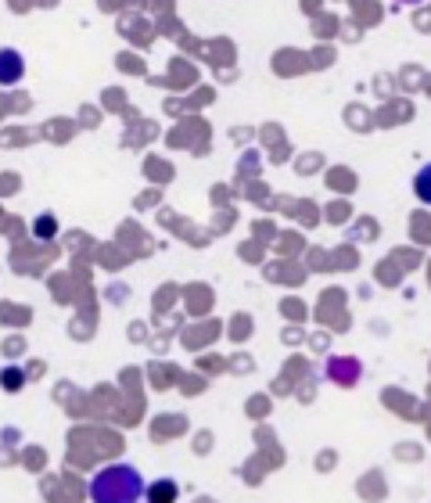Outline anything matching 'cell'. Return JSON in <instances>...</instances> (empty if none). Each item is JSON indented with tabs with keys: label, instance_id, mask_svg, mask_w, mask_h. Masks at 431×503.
<instances>
[{
	"label": "cell",
	"instance_id": "cell-1",
	"mask_svg": "<svg viewBox=\"0 0 431 503\" xmlns=\"http://www.w3.org/2000/svg\"><path fill=\"white\" fill-rule=\"evenodd\" d=\"M144 479L133 464H108L91 479V503H140Z\"/></svg>",
	"mask_w": 431,
	"mask_h": 503
},
{
	"label": "cell",
	"instance_id": "cell-2",
	"mask_svg": "<svg viewBox=\"0 0 431 503\" xmlns=\"http://www.w3.org/2000/svg\"><path fill=\"white\" fill-rule=\"evenodd\" d=\"M22 76H25V58L14 47H4L0 51V87H18Z\"/></svg>",
	"mask_w": 431,
	"mask_h": 503
},
{
	"label": "cell",
	"instance_id": "cell-3",
	"mask_svg": "<svg viewBox=\"0 0 431 503\" xmlns=\"http://www.w3.org/2000/svg\"><path fill=\"white\" fill-rule=\"evenodd\" d=\"M148 497H151V503H177V482H155L151 489H144Z\"/></svg>",
	"mask_w": 431,
	"mask_h": 503
},
{
	"label": "cell",
	"instance_id": "cell-4",
	"mask_svg": "<svg viewBox=\"0 0 431 503\" xmlns=\"http://www.w3.org/2000/svg\"><path fill=\"white\" fill-rule=\"evenodd\" d=\"M414 195L425 201V205H431V162L425 169H417V177H414Z\"/></svg>",
	"mask_w": 431,
	"mask_h": 503
},
{
	"label": "cell",
	"instance_id": "cell-5",
	"mask_svg": "<svg viewBox=\"0 0 431 503\" xmlns=\"http://www.w3.org/2000/svg\"><path fill=\"white\" fill-rule=\"evenodd\" d=\"M327 374L338 378V382H352L356 378V363L352 360H330L327 363Z\"/></svg>",
	"mask_w": 431,
	"mask_h": 503
},
{
	"label": "cell",
	"instance_id": "cell-6",
	"mask_svg": "<svg viewBox=\"0 0 431 503\" xmlns=\"http://www.w3.org/2000/svg\"><path fill=\"white\" fill-rule=\"evenodd\" d=\"M0 385H4L7 392H22V385H25V374H22L18 367H4V371H0Z\"/></svg>",
	"mask_w": 431,
	"mask_h": 503
},
{
	"label": "cell",
	"instance_id": "cell-7",
	"mask_svg": "<svg viewBox=\"0 0 431 503\" xmlns=\"http://www.w3.org/2000/svg\"><path fill=\"white\" fill-rule=\"evenodd\" d=\"M33 234H36V237H51V234H54V219H51V216L36 219V223H33Z\"/></svg>",
	"mask_w": 431,
	"mask_h": 503
}]
</instances>
